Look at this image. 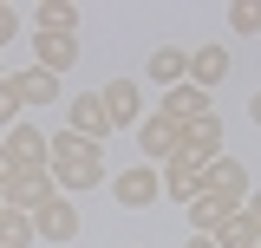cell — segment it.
I'll list each match as a JSON object with an SVG mask.
<instances>
[{"mask_svg": "<svg viewBox=\"0 0 261 248\" xmlns=\"http://www.w3.org/2000/svg\"><path fill=\"white\" fill-rule=\"evenodd\" d=\"M242 209H248V216L261 222V189H248V203H242Z\"/></svg>", "mask_w": 261, "mask_h": 248, "instance_id": "cell-25", "label": "cell"}, {"mask_svg": "<svg viewBox=\"0 0 261 248\" xmlns=\"http://www.w3.org/2000/svg\"><path fill=\"white\" fill-rule=\"evenodd\" d=\"M163 196H170V203H196V196H202V170L183 163V157H170V163H163Z\"/></svg>", "mask_w": 261, "mask_h": 248, "instance_id": "cell-15", "label": "cell"}, {"mask_svg": "<svg viewBox=\"0 0 261 248\" xmlns=\"http://www.w3.org/2000/svg\"><path fill=\"white\" fill-rule=\"evenodd\" d=\"M183 209H190V229H196V235H222L228 222L242 216V203H228V196H209V189H202L196 203H183Z\"/></svg>", "mask_w": 261, "mask_h": 248, "instance_id": "cell-10", "label": "cell"}, {"mask_svg": "<svg viewBox=\"0 0 261 248\" xmlns=\"http://www.w3.org/2000/svg\"><path fill=\"white\" fill-rule=\"evenodd\" d=\"M59 189H53V170H13V183L0 189V203L7 209H20V216H33V209H46Z\"/></svg>", "mask_w": 261, "mask_h": 248, "instance_id": "cell-2", "label": "cell"}, {"mask_svg": "<svg viewBox=\"0 0 261 248\" xmlns=\"http://www.w3.org/2000/svg\"><path fill=\"white\" fill-rule=\"evenodd\" d=\"M209 242H216V248H261V222L248 216V209H242V216L228 222L222 235H209Z\"/></svg>", "mask_w": 261, "mask_h": 248, "instance_id": "cell-19", "label": "cell"}, {"mask_svg": "<svg viewBox=\"0 0 261 248\" xmlns=\"http://www.w3.org/2000/svg\"><path fill=\"white\" fill-rule=\"evenodd\" d=\"M248 118H255V124H261V92H255V98H248Z\"/></svg>", "mask_w": 261, "mask_h": 248, "instance_id": "cell-26", "label": "cell"}, {"mask_svg": "<svg viewBox=\"0 0 261 248\" xmlns=\"http://www.w3.org/2000/svg\"><path fill=\"white\" fill-rule=\"evenodd\" d=\"M33 33H79V7L72 0H39L33 7Z\"/></svg>", "mask_w": 261, "mask_h": 248, "instance_id": "cell-16", "label": "cell"}, {"mask_svg": "<svg viewBox=\"0 0 261 248\" xmlns=\"http://www.w3.org/2000/svg\"><path fill=\"white\" fill-rule=\"evenodd\" d=\"M13 170H20V163H13V157H7V144H0V189L13 183Z\"/></svg>", "mask_w": 261, "mask_h": 248, "instance_id": "cell-24", "label": "cell"}, {"mask_svg": "<svg viewBox=\"0 0 261 248\" xmlns=\"http://www.w3.org/2000/svg\"><path fill=\"white\" fill-rule=\"evenodd\" d=\"M222 79H228V46H196L190 53V85L209 92V85H222Z\"/></svg>", "mask_w": 261, "mask_h": 248, "instance_id": "cell-14", "label": "cell"}, {"mask_svg": "<svg viewBox=\"0 0 261 248\" xmlns=\"http://www.w3.org/2000/svg\"><path fill=\"white\" fill-rule=\"evenodd\" d=\"M20 111H27V105H20V85H13V79H0V131H13Z\"/></svg>", "mask_w": 261, "mask_h": 248, "instance_id": "cell-21", "label": "cell"}, {"mask_svg": "<svg viewBox=\"0 0 261 248\" xmlns=\"http://www.w3.org/2000/svg\"><path fill=\"white\" fill-rule=\"evenodd\" d=\"M137 144H144V157H150V163H170V157H176V144H183V124L144 118V124H137Z\"/></svg>", "mask_w": 261, "mask_h": 248, "instance_id": "cell-12", "label": "cell"}, {"mask_svg": "<svg viewBox=\"0 0 261 248\" xmlns=\"http://www.w3.org/2000/svg\"><path fill=\"white\" fill-rule=\"evenodd\" d=\"M111 196L124 203V209H150L163 196V170H150V163H130V170H118L111 177Z\"/></svg>", "mask_w": 261, "mask_h": 248, "instance_id": "cell-5", "label": "cell"}, {"mask_svg": "<svg viewBox=\"0 0 261 248\" xmlns=\"http://www.w3.org/2000/svg\"><path fill=\"white\" fill-rule=\"evenodd\" d=\"M27 242H33V216L7 209V216H0V248H27Z\"/></svg>", "mask_w": 261, "mask_h": 248, "instance_id": "cell-20", "label": "cell"}, {"mask_svg": "<svg viewBox=\"0 0 261 248\" xmlns=\"http://www.w3.org/2000/svg\"><path fill=\"white\" fill-rule=\"evenodd\" d=\"M144 72H150V79H163V85H183V79H190V59H183V46H157Z\"/></svg>", "mask_w": 261, "mask_h": 248, "instance_id": "cell-18", "label": "cell"}, {"mask_svg": "<svg viewBox=\"0 0 261 248\" xmlns=\"http://www.w3.org/2000/svg\"><path fill=\"white\" fill-rule=\"evenodd\" d=\"M98 98H105V111H111V131H130V124H144V92H137V79H111Z\"/></svg>", "mask_w": 261, "mask_h": 248, "instance_id": "cell-7", "label": "cell"}, {"mask_svg": "<svg viewBox=\"0 0 261 248\" xmlns=\"http://www.w3.org/2000/svg\"><path fill=\"white\" fill-rule=\"evenodd\" d=\"M46 144H53V151H46V170H53V189H59V196H79V189L105 183V157H98V144H79L72 131H53Z\"/></svg>", "mask_w": 261, "mask_h": 248, "instance_id": "cell-1", "label": "cell"}, {"mask_svg": "<svg viewBox=\"0 0 261 248\" xmlns=\"http://www.w3.org/2000/svg\"><path fill=\"white\" fill-rule=\"evenodd\" d=\"M202 189H209V196H228V203H248V163H242V157H216V163L202 170Z\"/></svg>", "mask_w": 261, "mask_h": 248, "instance_id": "cell-9", "label": "cell"}, {"mask_svg": "<svg viewBox=\"0 0 261 248\" xmlns=\"http://www.w3.org/2000/svg\"><path fill=\"white\" fill-rule=\"evenodd\" d=\"M33 53H39V72L65 79L79 65V33H33Z\"/></svg>", "mask_w": 261, "mask_h": 248, "instance_id": "cell-8", "label": "cell"}, {"mask_svg": "<svg viewBox=\"0 0 261 248\" xmlns=\"http://www.w3.org/2000/svg\"><path fill=\"white\" fill-rule=\"evenodd\" d=\"M13 33H20V13H13V7H0V46H7Z\"/></svg>", "mask_w": 261, "mask_h": 248, "instance_id": "cell-23", "label": "cell"}, {"mask_svg": "<svg viewBox=\"0 0 261 248\" xmlns=\"http://www.w3.org/2000/svg\"><path fill=\"white\" fill-rule=\"evenodd\" d=\"M7 79L20 85V105H53V98H59V79L39 72V65H33V72H7Z\"/></svg>", "mask_w": 261, "mask_h": 248, "instance_id": "cell-17", "label": "cell"}, {"mask_svg": "<svg viewBox=\"0 0 261 248\" xmlns=\"http://www.w3.org/2000/svg\"><path fill=\"white\" fill-rule=\"evenodd\" d=\"M176 157H183V163H196V170H209V163L222 157V118L209 111V118L183 124V144H176Z\"/></svg>", "mask_w": 261, "mask_h": 248, "instance_id": "cell-3", "label": "cell"}, {"mask_svg": "<svg viewBox=\"0 0 261 248\" xmlns=\"http://www.w3.org/2000/svg\"><path fill=\"white\" fill-rule=\"evenodd\" d=\"M0 79H7V65H0Z\"/></svg>", "mask_w": 261, "mask_h": 248, "instance_id": "cell-28", "label": "cell"}, {"mask_svg": "<svg viewBox=\"0 0 261 248\" xmlns=\"http://www.w3.org/2000/svg\"><path fill=\"white\" fill-rule=\"evenodd\" d=\"M0 216H7V203H0Z\"/></svg>", "mask_w": 261, "mask_h": 248, "instance_id": "cell-29", "label": "cell"}, {"mask_svg": "<svg viewBox=\"0 0 261 248\" xmlns=\"http://www.w3.org/2000/svg\"><path fill=\"white\" fill-rule=\"evenodd\" d=\"M183 248H216V242H209V235H190V242H183Z\"/></svg>", "mask_w": 261, "mask_h": 248, "instance_id": "cell-27", "label": "cell"}, {"mask_svg": "<svg viewBox=\"0 0 261 248\" xmlns=\"http://www.w3.org/2000/svg\"><path fill=\"white\" fill-rule=\"evenodd\" d=\"M46 151H53V144H46V131H33L27 118L7 131V157H13L20 170H46Z\"/></svg>", "mask_w": 261, "mask_h": 248, "instance_id": "cell-11", "label": "cell"}, {"mask_svg": "<svg viewBox=\"0 0 261 248\" xmlns=\"http://www.w3.org/2000/svg\"><path fill=\"white\" fill-rule=\"evenodd\" d=\"M228 27L235 33H261V0H235L228 7Z\"/></svg>", "mask_w": 261, "mask_h": 248, "instance_id": "cell-22", "label": "cell"}, {"mask_svg": "<svg viewBox=\"0 0 261 248\" xmlns=\"http://www.w3.org/2000/svg\"><path fill=\"white\" fill-rule=\"evenodd\" d=\"M157 118H170V124H196V118H209V92H196V85H170Z\"/></svg>", "mask_w": 261, "mask_h": 248, "instance_id": "cell-13", "label": "cell"}, {"mask_svg": "<svg viewBox=\"0 0 261 248\" xmlns=\"http://www.w3.org/2000/svg\"><path fill=\"white\" fill-rule=\"evenodd\" d=\"M33 235L39 242H79V203L72 196H53L46 209H33Z\"/></svg>", "mask_w": 261, "mask_h": 248, "instance_id": "cell-6", "label": "cell"}, {"mask_svg": "<svg viewBox=\"0 0 261 248\" xmlns=\"http://www.w3.org/2000/svg\"><path fill=\"white\" fill-rule=\"evenodd\" d=\"M65 124H72L79 144H105V137H111V111H105L98 92H79V98H72V105H65Z\"/></svg>", "mask_w": 261, "mask_h": 248, "instance_id": "cell-4", "label": "cell"}]
</instances>
